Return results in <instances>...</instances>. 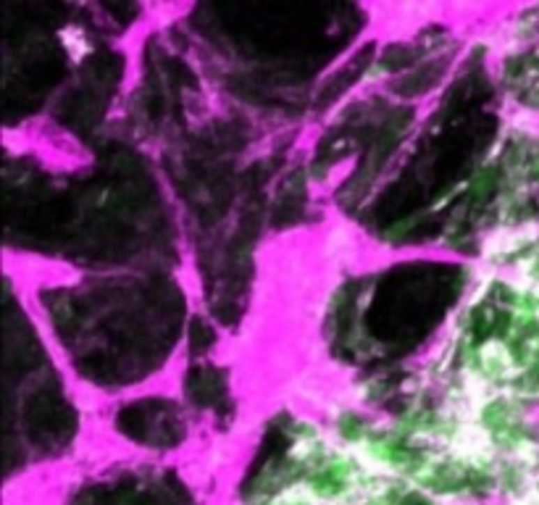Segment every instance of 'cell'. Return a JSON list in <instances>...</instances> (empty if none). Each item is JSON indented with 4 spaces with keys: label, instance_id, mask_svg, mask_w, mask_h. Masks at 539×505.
<instances>
[{
    "label": "cell",
    "instance_id": "obj_1",
    "mask_svg": "<svg viewBox=\"0 0 539 505\" xmlns=\"http://www.w3.org/2000/svg\"><path fill=\"white\" fill-rule=\"evenodd\" d=\"M56 43L71 66H82L95 56V37L82 22H66L56 29Z\"/></svg>",
    "mask_w": 539,
    "mask_h": 505
}]
</instances>
